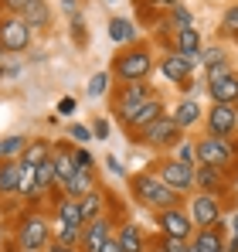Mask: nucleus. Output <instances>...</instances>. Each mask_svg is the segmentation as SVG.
I'll return each mask as SVG.
<instances>
[{"instance_id": "obj_42", "label": "nucleus", "mask_w": 238, "mask_h": 252, "mask_svg": "<svg viewBox=\"0 0 238 252\" xmlns=\"http://www.w3.org/2000/svg\"><path fill=\"white\" fill-rule=\"evenodd\" d=\"M92 133H95L99 140H106V136H109V123H106V120H95V126H92Z\"/></svg>"}, {"instance_id": "obj_41", "label": "nucleus", "mask_w": 238, "mask_h": 252, "mask_svg": "<svg viewBox=\"0 0 238 252\" xmlns=\"http://www.w3.org/2000/svg\"><path fill=\"white\" fill-rule=\"evenodd\" d=\"M31 0H0V14H21Z\"/></svg>"}, {"instance_id": "obj_7", "label": "nucleus", "mask_w": 238, "mask_h": 252, "mask_svg": "<svg viewBox=\"0 0 238 252\" xmlns=\"http://www.w3.org/2000/svg\"><path fill=\"white\" fill-rule=\"evenodd\" d=\"M177 136H180V126L174 123V116H160L157 123H150L147 129L136 133V140L150 150H160V147H177Z\"/></svg>"}, {"instance_id": "obj_46", "label": "nucleus", "mask_w": 238, "mask_h": 252, "mask_svg": "<svg viewBox=\"0 0 238 252\" xmlns=\"http://www.w3.org/2000/svg\"><path fill=\"white\" fill-rule=\"evenodd\" d=\"M61 7H65V14L72 17V14H79V7H75V0H61Z\"/></svg>"}, {"instance_id": "obj_36", "label": "nucleus", "mask_w": 238, "mask_h": 252, "mask_svg": "<svg viewBox=\"0 0 238 252\" xmlns=\"http://www.w3.org/2000/svg\"><path fill=\"white\" fill-rule=\"evenodd\" d=\"M221 28H225V34L238 38V3H232V7L225 10V17H221Z\"/></svg>"}, {"instance_id": "obj_38", "label": "nucleus", "mask_w": 238, "mask_h": 252, "mask_svg": "<svg viewBox=\"0 0 238 252\" xmlns=\"http://www.w3.org/2000/svg\"><path fill=\"white\" fill-rule=\"evenodd\" d=\"M68 136H72L75 143H89V140H92L95 133H92V126H85V123H75L72 129H68Z\"/></svg>"}, {"instance_id": "obj_17", "label": "nucleus", "mask_w": 238, "mask_h": 252, "mask_svg": "<svg viewBox=\"0 0 238 252\" xmlns=\"http://www.w3.org/2000/svg\"><path fill=\"white\" fill-rule=\"evenodd\" d=\"M160 116H167V113H163V99H160V95H153V99H150L147 106H140V113L133 116V123L126 126V129H129V133L136 136L140 129H147V126H150V123H157Z\"/></svg>"}, {"instance_id": "obj_23", "label": "nucleus", "mask_w": 238, "mask_h": 252, "mask_svg": "<svg viewBox=\"0 0 238 252\" xmlns=\"http://www.w3.org/2000/svg\"><path fill=\"white\" fill-rule=\"evenodd\" d=\"M194 249H198V252H225V232H221L218 225H211V228H198V235H194Z\"/></svg>"}, {"instance_id": "obj_2", "label": "nucleus", "mask_w": 238, "mask_h": 252, "mask_svg": "<svg viewBox=\"0 0 238 252\" xmlns=\"http://www.w3.org/2000/svg\"><path fill=\"white\" fill-rule=\"evenodd\" d=\"M153 51L143 44H129L113 58V79L116 82H147V75L153 72Z\"/></svg>"}, {"instance_id": "obj_3", "label": "nucleus", "mask_w": 238, "mask_h": 252, "mask_svg": "<svg viewBox=\"0 0 238 252\" xmlns=\"http://www.w3.org/2000/svg\"><path fill=\"white\" fill-rule=\"evenodd\" d=\"M51 221L41 215V211H28V215H21L17 218V225H14V242H17V249L21 252H41L48 249L55 239H51Z\"/></svg>"}, {"instance_id": "obj_52", "label": "nucleus", "mask_w": 238, "mask_h": 252, "mask_svg": "<svg viewBox=\"0 0 238 252\" xmlns=\"http://www.w3.org/2000/svg\"><path fill=\"white\" fill-rule=\"evenodd\" d=\"M17 252H21V249H17Z\"/></svg>"}, {"instance_id": "obj_24", "label": "nucleus", "mask_w": 238, "mask_h": 252, "mask_svg": "<svg viewBox=\"0 0 238 252\" xmlns=\"http://www.w3.org/2000/svg\"><path fill=\"white\" fill-rule=\"evenodd\" d=\"M136 28H133V21H126V17H109V41L116 44H136Z\"/></svg>"}, {"instance_id": "obj_47", "label": "nucleus", "mask_w": 238, "mask_h": 252, "mask_svg": "<svg viewBox=\"0 0 238 252\" xmlns=\"http://www.w3.org/2000/svg\"><path fill=\"white\" fill-rule=\"evenodd\" d=\"M106 164H109V170H113V174H122V164H119L116 157H109V160H106Z\"/></svg>"}, {"instance_id": "obj_18", "label": "nucleus", "mask_w": 238, "mask_h": 252, "mask_svg": "<svg viewBox=\"0 0 238 252\" xmlns=\"http://www.w3.org/2000/svg\"><path fill=\"white\" fill-rule=\"evenodd\" d=\"M51 157H55V143H51V140H31L17 160H21L24 167H41V164L51 160Z\"/></svg>"}, {"instance_id": "obj_11", "label": "nucleus", "mask_w": 238, "mask_h": 252, "mask_svg": "<svg viewBox=\"0 0 238 252\" xmlns=\"http://www.w3.org/2000/svg\"><path fill=\"white\" fill-rule=\"evenodd\" d=\"M113 235H116V232H113V218H109V215H99V218L85 221V228H82V249L79 252H99Z\"/></svg>"}, {"instance_id": "obj_33", "label": "nucleus", "mask_w": 238, "mask_h": 252, "mask_svg": "<svg viewBox=\"0 0 238 252\" xmlns=\"http://www.w3.org/2000/svg\"><path fill=\"white\" fill-rule=\"evenodd\" d=\"M174 160H180V164H194L198 160V143H191V140H177V157Z\"/></svg>"}, {"instance_id": "obj_28", "label": "nucleus", "mask_w": 238, "mask_h": 252, "mask_svg": "<svg viewBox=\"0 0 238 252\" xmlns=\"http://www.w3.org/2000/svg\"><path fill=\"white\" fill-rule=\"evenodd\" d=\"M31 140L28 136H21V133H14V136H3L0 140V160H17L21 154H24V147H28Z\"/></svg>"}, {"instance_id": "obj_35", "label": "nucleus", "mask_w": 238, "mask_h": 252, "mask_svg": "<svg viewBox=\"0 0 238 252\" xmlns=\"http://www.w3.org/2000/svg\"><path fill=\"white\" fill-rule=\"evenodd\" d=\"M228 72H232V65H228V58H221V62H211V65H208V85L221 82V79H225Z\"/></svg>"}, {"instance_id": "obj_10", "label": "nucleus", "mask_w": 238, "mask_h": 252, "mask_svg": "<svg viewBox=\"0 0 238 252\" xmlns=\"http://www.w3.org/2000/svg\"><path fill=\"white\" fill-rule=\"evenodd\" d=\"M157 177L163 184H170L177 194H184V191H191L194 188V164H180V160H167V164H160L157 167Z\"/></svg>"}, {"instance_id": "obj_27", "label": "nucleus", "mask_w": 238, "mask_h": 252, "mask_svg": "<svg viewBox=\"0 0 238 252\" xmlns=\"http://www.w3.org/2000/svg\"><path fill=\"white\" fill-rule=\"evenodd\" d=\"M55 167H58V188L75 174V157H72V147H55Z\"/></svg>"}, {"instance_id": "obj_9", "label": "nucleus", "mask_w": 238, "mask_h": 252, "mask_svg": "<svg viewBox=\"0 0 238 252\" xmlns=\"http://www.w3.org/2000/svg\"><path fill=\"white\" fill-rule=\"evenodd\" d=\"M157 225H160V235L163 239H191L194 232V221H191V211H184L180 205L177 208H167V211H157Z\"/></svg>"}, {"instance_id": "obj_29", "label": "nucleus", "mask_w": 238, "mask_h": 252, "mask_svg": "<svg viewBox=\"0 0 238 252\" xmlns=\"http://www.w3.org/2000/svg\"><path fill=\"white\" fill-rule=\"evenodd\" d=\"M174 51H184V55H191V51H201V34H198V28L174 31Z\"/></svg>"}, {"instance_id": "obj_16", "label": "nucleus", "mask_w": 238, "mask_h": 252, "mask_svg": "<svg viewBox=\"0 0 238 252\" xmlns=\"http://www.w3.org/2000/svg\"><path fill=\"white\" fill-rule=\"evenodd\" d=\"M194 188L204 191V194H221V191H225V170L204 167V164H201V167L194 170Z\"/></svg>"}, {"instance_id": "obj_6", "label": "nucleus", "mask_w": 238, "mask_h": 252, "mask_svg": "<svg viewBox=\"0 0 238 252\" xmlns=\"http://www.w3.org/2000/svg\"><path fill=\"white\" fill-rule=\"evenodd\" d=\"M31 28L24 24L21 14H0V48L3 51H28L31 48Z\"/></svg>"}, {"instance_id": "obj_48", "label": "nucleus", "mask_w": 238, "mask_h": 252, "mask_svg": "<svg viewBox=\"0 0 238 252\" xmlns=\"http://www.w3.org/2000/svg\"><path fill=\"white\" fill-rule=\"evenodd\" d=\"M157 3H163V0H157ZM167 3H170V7H174V3H180V0H167Z\"/></svg>"}, {"instance_id": "obj_40", "label": "nucleus", "mask_w": 238, "mask_h": 252, "mask_svg": "<svg viewBox=\"0 0 238 252\" xmlns=\"http://www.w3.org/2000/svg\"><path fill=\"white\" fill-rule=\"evenodd\" d=\"M160 249L163 252H191V246H187L184 239H163V235H160Z\"/></svg>"}, {"instance_id": "obj_25", "label": "nucleus", "mask_w": 238, "mask_h": 252, "mask_svg": "<svg viewBox=\"0 0 238 252\" xmlns=\"http://www.w3.org/2000/svg\"><path fill=\"white\" fill-rule=\"evenodd\" d=\"M208 92H211L214 102H238V75H235V72H228L221 82L208 85Z\"/></svg>"}, {"instance_id": "obj_32", "label": "nucleus", "mask_w": 238, "mask_h": 252, "mask_svg": "<svg viewBox=\"0 0 238 252\" xmlns=\"http://www.w3.org/2000/svg\"><path fill=\"white\" fill-rule=\"evenodd\" d=\"M55 239L72 246V249H82V228H72V225H58L55 228Z\"/></svg>"}, {"instance_id": "obj_49", "label": "nucleus", "mask_w": 238, "mask_h": 252, "mask_svg": "<svg viewBox=\"0 0 238 252\" xmlns=\"http://www.w3.org/2000/svg\"><path fill=\"white\" fill-rule=\"evenodd\" d=\"M235 239H238V218H235Z\"/></svg>"}, {"instance_id": "obj_21", "label": "nucleus", "mask_w": 238, "mask_h": 252, "mask_svg": "<svg viewBox=\"0 0 238 252\" xmlns=\"http://www.w3.org/2000/svg\"><path fill=\"white\" fill-rule=\"evenodd\" d=\"M170 116H174V123L180 126V133H184V129H194V126L204 120V109L198 106V99H184Z\"/></svg>"}, {"instance_id": "obj_51", "label": "nucleus", "mask_w": 238, "mask_h": 252, "mask_svg": "<svg viewBox=\"0 0 238 252\" xmlns=\"http://www.w3.org/2000/svg\"><path fill=\"white\" fill-rule=\"evenodd\" d=\"M191 252H198V249H194V246H191Z\"/></svg>"}, {"instance_id": "obj_12", "label": "nucleus", "mask_w": 238, "mask_h": 252, "mask_svg": "<svg viewBox=\"0 0 238 252\" xmlns=\"http://www.w3.org/2000/svg\"><path fill=\"white\" fill-rule=\"evenodd\" d=\"M191 221H194L198 228H211V225H218V221H221L218 194H204V191H198V194L191 198Z\"/></svg>"}, {"instance_id": "obj_14", "label": "nucleus", "mask_w": 238, "mask_h": 252, "mask_svg": "<svg viewBox=\"0 0 238 252\" xmlns=\"http://www.w3.org/2000/svg\"><path fill=\"white\" fill-rule=\"evenodd\" d=\"M95 188H99V184H95V170H75V174H72L61 188H55V191H58L61 198H75V201H82V198H85L89 191H95Z\"/></svg>"}, {"instance_id": "obj_5", "label": "nucleus", "mask_w": 238, "mask_h": 252, "mask_svg": "<svg viewBox=\"0 0 238 252\" xmlns=\"http://www.w3.org/2000/svg\"><path fill=\"white\" fill-rule=\"evenodd\" d=\"M198 164L204 167H218V170H232L238 164V150L232 140L225 136H201L198 140Z\"/></svg>"}, {"instance_id": "obj_1", "label": "nucleus", "mask_w": 238, "mask_h": 252, "mask_svg": "<svg viewBox=\"0 0 238 252\" xmlns=\"http://www.w3.org/2000/svg\"><path fill=\"white\" fill-rule=\"evenodd\" d=\"M129 191H133L136 201H143L147 208H153V211H167V208H177L180 205V194L170 184H163L157 174H147V170L129 177Z\"/></svg>"}, {"instance_id": "obj_31", "label": "nucleus", "mask_w": 238, "mask_h": 252, "mask_svg": "<svg viewBox=\"0 0 238 252\" xmlns=\"http://www.w3.org/2000/svg\"><path fill=\"white\" fill-rule=\"evenodd\" d=\"M170 24H174V31H187V28H194V14H191L187 7L174 3V7H170Z\"/></svg>"}, {"instance_id": "obj_8", "label": "nucleus", "mask_w": 238, "mask_h": 252, "mask_svg": "<svg viewBox=\"0 0 238 252\" xmlns=\"http://www.w3.org/2000/svg\"><path fill=\"white\" fill-rule=\"evenodd\" d=\"M204 123L211 136H225L232 140V133L238 129V106L235 102H214L208 113H204Z\"/></svg>"}, {"instance_id": "obj_44", "label": "nucleus", "mask_w": 238, "mask_h": 252, "mask_svg": "<svg viewBox=\"0 0 238 252\" xmlns=\"http://www.w3.org/2000/svg\"><path fill=\"white\" fill-rule=\"evenodd\" d=\"M48 252H79V249H72V246H65V242H58V239H55V242L48 246Z\"/></svg>"}, {"instance_id": "obj_37", "label": "nucleus", "mask_w": 238, "mask_h": 252, "mask_svg": "<svg viewBox=\"0 0 238 252\" xmlns=\"http://www.w3.org/2000/svg\"><path fill=\"white\" fill-rule=\"evenodd\" d=\"M72 157H75V167L79 170H92V164H95L92 154H89L85 147H72Z\"/></svg>"}, {"instance_id": "obj_34", "label": "nucleus", "mask_w": 238, "mask_h": 252, "mask_svg": "<svg viewBox=\"0 0 238 252\" xmlns=\"http://www.w3.org/2000/svg\"><path fill=\"white\" fill-rule=\"evenodd\" d=\"M106 89H109V72H95L92 82H89V95H92V99H102Z\"/></svg>"}, {"instance_id": "obj_15", "label": "nucleus", "mask_w": 238, "mask_h": 252, "mask_svg": "<svg viewBox=\"0 0 238 252\" xmlns=\"http://www.w3.org/2000/svg\"><path fill=\"white\" fill-rule=\"evenodd\" d=\"M58 225H72V228H85V215L75 198H58L55 205V228Z\"/></svg>"}, {"instance_id": "obj_43", "label": "nucleus", "mask_w": 238, "mask_h": 252, "mask_svg": "<svg viewBox=\"0 0 238 252\" xmlns=\"http://www.w3.org/2000/svg\"><path fill=\"white\" fill-rule=\"evenodd\" d=\"M58 113H61V116H72V113H75V99H61V102H58Z\"/></svg>"}, {"instance_id": "obj_19", "label": "nucleus", "mask_w": 238, "mask_h": 252, "mask_svg": "<svg viewBox=\"0 0 238 252\" xmlns=\"http://www.w3.org/2000/svg\"><path fill=\"white\" fill-rule=\"evenodd\" d=\"M21 17H24V24H28L31 31H44V28L51 24V7H48V0H31V3L21 10Z\"/></svg>"}, {"instance_id": "obj_30", "label": "nucleus", "mask_w": 238, "mask_h": 252, "mask_svg": "<svg viewBox=\"0 0 238 252\" xmlns=\"http://www.w3.org/2000/svg\"><path fill=\"white\" fill-rule=\"evenodd\" d=\"M38 188H41V194L51 191V188H58V167H55V157L44 160V164L38 167Z\"/></svg>"}, {"instance_id": "obj_50", "label": "nucleus", "mask_w": 238, "mask_h": 252, "mask_svg": "<svg viewBox=\"0 0 238 252\" xmlns=\"http://www.w3.org/2000/svg\"><path fill=\"white\" fill-rule=\"evenodd\" d=\"M0 62H3V48H0Z\"/></svg>"}, {"instance_id": "obj_45", "label": "nucleus", "mask_w": 238, "mask_h": 252, "mask_svg": "<svg viewBox=\"0 0 238 252\" xmlns=\"http://www.w3.org/2000/svg\"><path fill=\"white\" fill-rule=\"evenodd\" d=\"M99 252H122V246H119V239L113 235V239H109V242H106V246H102Z\"/></svg>"}, {"instance_id": "obj_13", "label": "nucleus", "mask_w": 238, "mask_h": 252, "mask_svg": "<svg viewBox=\"0 0 238 252\" xmlns=\"http://www.w3.org/2000/svg\"><path fill=\"white\" fill-rule=\"evenodd\" d=\"M160 72H163V79L174 85H187V79H191V65H187V58L180 55V51H167L163 58H160Z\"/></svg>"}, {"instance_id": "obj_39", "label": "nucleus", "mask_w": 238, "mask_h": 252, "mask_svg": "<svg viewBox=\"0 0 238 252\" xmlns=\"http://www.w3.org/2000/svg\"><path fill=\"white\" fill-rule=\"evenodd\" d=\"M72 31H75V41L79 44H89V28H85L82 14H72Z\"/></svg>"}, {"instance_id": "obj_4", "label": "nucleus", "mask_w": 238, "mask_h": 252, "mask_svg": "<svg viewBox=\"0 0 238 252\" xmlns=\"http://www.w3.org/2000/svg\"><path fill=\"white\" fill-rule=\"evenodd\" d=\"M157 92H153V85L147 82H126L116 89V95H113V116H116L122 126L133 123V116L140 113V106H147L150 99H153Z\"/></svg>"}, {"instance_id": "obj_26", "label": "nucleus", "mask_w": 238, "mask_h": 252, "mask_svg": "<svg viewBox=\"0 0 238 252\" xmlns=\"http://www.w3.org/2000/svg\"><path fill=\"white\" fill-rule=\"evenodd\" d=\"M79 205H82V215H85V221H92V218H99V215H106V191H102V188H95V191H89V194L82 198Z\"/></svg>"}, {"instance_id": "obj_20", "label": "nucleus", "mask_w": 238, "mask_h": 252, "mask_svg": "<svg viewBox=\"0 0 238 252\" xmlns=\"http://www.w3.org/2000/svg\"><path fill=\"white\" fill-rule=\"evenodd\" d=\"M116 239H119V246H122V252H147V235L140 232L136 221H122Z\"/></svg>"}, {"instance_id": "obj_22", "label": "nucleus", "mask_w": 238, "mask_h": 252, "mask_svg": "<svg viewBox=\"0 0 238 252\" xmlns=\"http://www.w3.org/2000/svg\"><path fill=\"white\" fill-rule=\"evenodd\" d=\"M21 188V160H0V198L17 194Z\"/></svg>"}]
</instances>
